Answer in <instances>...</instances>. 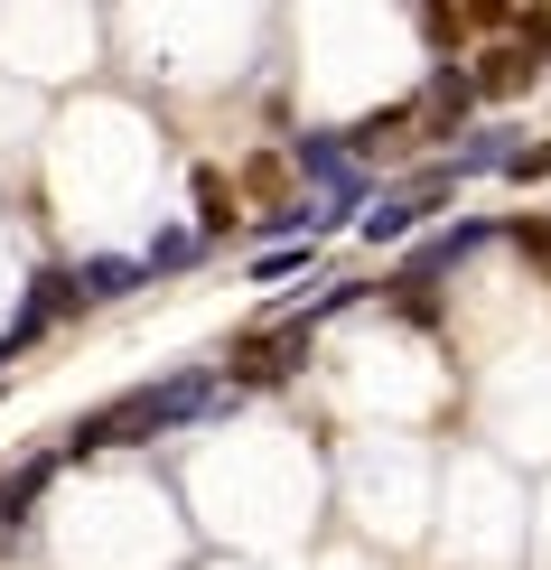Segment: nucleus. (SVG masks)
Listing matches in <instances>:
<instances>
[{"label": "nucleus", "mask_w": 551, "mask_h": 570, "mask_svg": "<svg viewBox=\"0 0 551 570\" xmlns=\"http://www.w3.org/2000/svg\"><path fill=\"white\" fill-rule=\"evenodd\" d=\"M468 85L476 94H523V85H533V57H523V47H495V57L468 66Z\"/></svg>", "instance_id": "obj_3"}, {"label": "nucleus", "mask_w": 551, "mask_h": 570, "mask_svg": "<svg viewBox=\"0 0 551 570\" xmlns=\"http://www.w3.org/2000/svg\"><path fill=\"white\" fill-rule=\"evenodd\" d=\"M505 178H551V140H542V150H514V159H505Z\"/></svg>", "instance_id": "obj_9"}, {"label": "nucleus", "mask_w": 551, "mask_h": 570, "mask_svg": "<svg viewBox=\"0 0 551 570\" xmlns=\"http://www.w3.org/2000/svg\"><path fill=\"white\" fill-rule=\"evenodd\" d=\"M421 216H430V197H412V187H402V197H383L374 216H365V234H374V244H393V234H412Z\"/></svg>", "instance_id": "obj_5"}, {"label": "nucleus", "mask_w": 551, "mask_h": 570, "mask_svg": "<svg viewBox=\"0 0 551 570\" xmlns=\"http://www.w3.org/2000/svg\"><path fill=\"white\" fill-rule=\"evenodd\" d=\"M197 402H206V384H197V374H187V384H178V374H169V384H140V393H122V402H112V412H94L85 431H76V449H131V440L169 431L178 412H197Z\"/></svg>", "instance_id": "obj_1"}, {"label": "nucleus", "mask_w": 551, "mask_h": 570, "mask_svg": "<svg viewBox=\"0 0 551 570\" xmlns=\"http://www.w3.org/2000/svg\"><path fill=\"white\" fill-rule=\"evenodd\" d=\"M38 487H47V468H10L0 478V524H19V505H38Z\"/></svg>", "instance_id": "obj_7"}, {"label": "nucleus", "mask_w": 551, "mask_h": 570, "mask_svg": "<svg viewBox=\"0 0 551 570\" xmlns=\"http://www.w3.org/2000/svg\"><path fill=\"white\" fill-rule=\"evenodd\" d=\"M308 327H318V318H291V327H272L262 346H244V384H281V374H299Z\"/></svg>", "instance_id": "obj_2"}, {"label": "nucleus", "mask_w": 551, "mask_h": 570, "mask_svg": "<svg viewBox=\"0 0 551 570\" xmlns=\"http://www.w3.org/2000/svg\"><path fill=\"white\" fill-rule=\"evenodd\" d=\"M197 253H206V234H178V225H169V234H159V253H150V263H197Z\"/></svg>", "instance_id": "obj_8"}, {"label": "nucleus", "mask_w": 551, "mask_h": 570, "mask_svg": "<svg viewBox=\"0 0 551 570\" xmlns=\"http://www.w3.org/2000/svg\"><path fill=\"white\" fill-rule=\"evenodd\" d=\"M468 104H476V85H468V66H449V76H440V85L421 94V122H459Z\"/></svg>", "instance_id": "obj_4"}, {"label": "nucleus", "mask_w": 551, "mask_h": 570, "mask_svg": "<svg viewBox=\"0 0 551 570\" xmlns=\"http://www.w3.org/2000/svg\"><path fill=\"white\" fill-rule=\"evenodd\" d=\"M514 29H523V38H533V47H551V19H542V10H523V19H514Z\"/></svg>", "instance_id": "obj_10"}, {"label": "nucleus", "mask_w": 551, "mask_h": 570, "mask_svg": "<svg viewBox=\"0 0 551 570\" xmlns=\"http://www.w3.org/2000/svg\"><path fill=\"white\" fill-rule=\"evenodd\" d=\"M131 281H140V263H85L76 272V299H122Z\"/></svg>", "instance_id": "obj_6"}]
</instances>
